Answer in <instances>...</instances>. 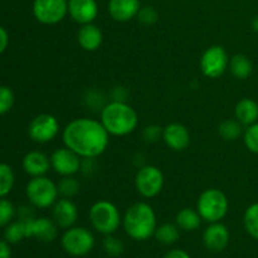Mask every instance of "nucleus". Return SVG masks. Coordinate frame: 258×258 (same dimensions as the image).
<instances>
[{"mask_svg":"<svg viewBox=\"0 0 258 258\" xmlns=\"http://www.w3.org/2000/svg\"><path fill=\"white\" fill-rule=\"evenodd\" d=\"M64 146L82 159H96L102 155L110 144V134L101 121L88 117L75 118L63 128Z\"/></svg>","mask_w":258,"mask_h":258,"instance_id":"1","label":"nucleus"},{"mask_svg":"<svg viewBox=\"0 0 258 258\" xmlns=\"http://www.w3.org/2000/svg\"><path fill=\"white\" fill-rule=\"evenodd\" d=\"M100 121L112 136H126L136 130L139 116L135 108L121 100H115L103 106Z\"/></svg>","mask_w":258,"mask_h":258,"instance_id":"2","label":"nucleus"},{"mask_svg":"<svg viewBox=\"0 0 258 258\" xmlns=\"http://www.w3.org/2000/svg\"><path fill=\"white\" fill-rule=\"evenodd\" d=\"M123 229L130 238L146 241L156 231V214L153 207L145 202H138L127 208L122 218Z\"/></svg>","mask_w":258,"mask_h":258,"instance_id":"3","label":"nucleus"},{"mask_svg":"<svg viewBox=\"0 0 258 258\" xmlns=\"http://www.w3.org/2000/svg\"><path fill=\"white\" fill-rule=\"evenodd\" d=\"M228 209V198L221 189L217 188L206 189L197 202V211L201 214L202 219L208 223L221 222L227 216Z\"/></svg>","mask_w":258,"mask_h":258,"instance_id":"4","label":"nucleus"},{"mask_svg":"<svg viewBox=\"0 0 258 258\" xmlns=\"http://www.w3.org/2000/svg\"><path fill=\"white\" fill-rule=\"evenodd\" d=\"M88 217H90V222L93 228L105 236L115 233L120 224L122 223L117 207L112 202L106 201V199H101L93 203Z\"/></svg>","mask_w":258,"mask_h":258,"instance_id":"5","label":"nucleus"},{"mask_svg":"<svg viewBox=\"0 0 258 258\" xmlns=\"http://www.w3.org/2000/svg\"><path fill=\"white\" fill-rule=\"evenodd\" d=\"M27 198L38 209L50 208L59 198L57 184L47 176H35L27 184Z\"/></svg>","mask_w":258,"mask_h":258,"instance_id":"6","label":"nucleus"},{"mask_svg":"<svg viewBox=\"0 0 258 258\" xmlns=\"http://www.w3.org/2000/svg\"><path fill=\"white\" fill-rule=\"evenodd\" d=\"M62 246L67 253L75 257H82L93 249L95 237L85 227H71L63 234Z\"/></svg>","mask_w":258,"mask_h":258,"instance_id":"7","label":"nucleus"},{"mask_svg":"<svg viewBox=\"0 0 258 258\" xmlns=\"http://www.w3.org/2000/svg\"><path fill=\"white\" fill-rule=\"evenodd\" d=\"M229 59L228 53L222 45H211L202 54L199 67L206 77L216 80L228 70Z\"/></svg>","mask_w":258,"mask_h":258,"instance_id":"8","label":"nucleus"},{"mask_svg":"<svg viewBox=\"0 0 258 258\" xmlns=\"http://www.w3.org/2000/svg\"><path fill=\"white\" fill-rule=\"evenodd\" d=\"M164 174L158 166L145 165L139 169L135 176V186L138 193L144 198H154L159 196L164 186Z\"/></svg>","mask_w":258,"mask_h":258,"instance_id":"9","label":"nucleus"},{"mask_svg":"<svg viewBox=\"0 0 258 258\" xmlns=\"http://www.w3.org/2000/svg\"><path fill=\"white\" fill-rule=\"evenodd\" d=\"M33 14L42 24H58L68 14V0H34Z\"/></svg>","mask_w":258,"mask_h":258,"instance_id":"10","label":"nucleus"},{"mask_svg":"<svg viewBox=\"0 0 258 258\" xmlns=\"http://www.w3.org/2000/svg\"><path fill=\"white\" fill-rule=\"evenodd\" d=\"M59 121L50 113H40L29 123L28 134L33 141L45 144L55 139L59 134Z\"/></svg>","mask_w":258,"mask_h":258,"instance_id":"11","label":"nucleus"},{"mask_svg":"<svg viewBox=\"0 0 258 258\" xmlns=\"http://www.w3.org/2000/svg\"><path fill=\"white\" fill-rule=\"evenodd\" d=\"M50 165L52 169L60 176L76 175L81 171L82 158L70 148H59L53 151L50 155Z\"/></svg>","mask_w":258,"mask_h":258,"instance_id":"12","label":"nucleus"},{"mask_svg":"<svg viewBox=\"0 0 258 258\" xmlns=\"http://www.w3.org/2000/svg\"><path fill=\"white\" fill-rule=\"evenodd\" d=\"M163 140L173 151H184L190 145L191 136L183 123L171 122L163 128Z\"/></svg>","mask_w":258,"mask_h":258,"instance_id":"13","label":"nucleus"},{"mask_svg":"<svg viewBox=\"0 0 258 258\" xmlns=\"http://www.w3.org/2000/svg\"><path fill=\"white\" fill-rule=\"evenodd\" d=\"M231 239L228 228L221 222L211 223L203 233L204 246L212 252H221L227 248Z\"/></svg>","mask_w":258,"mask_h":258,"instance_id":"14","label":"nucleus"},{"mask_svg":"<svg viewBox=\"0 0 258 258\" xmlns=\"http://www.w3.org/2000/svg\"><path fill=\"white\" fill-rule=\"evenodd\" d=\"M68 14L78 24H90L98 17V4L96 0H68Z\"/></svg>","mask_w":258,"mask_h":258,"instance_id":"15","label":"nucleus"},{"mask_svg":"<svg viewBox=\"0 0 258 258\" xmlns=\"http://www.w3.org/2000/svg\"><path fill=\"white\" fill-rule=\"evenodd\" d=\"M53 221L59 228H71L78 219V208L71 199L60 198L52 209Z\"/></svg>","mask_w":258,"mask_h":258,"instance_id":"16","label":"nucleus"},{"mask_svg":"<svg viewBox=\"0 0 258 258\" xmlns=\"http://www.w3.org/2000/svg\"><path fill=\"white\" fill-rule=\"evenodd\" d=\"M58 236V226L53 219L34 218L28 222V238L34 237L42 242H53Z\"/></svg>","mask_w":258,"mask_h":258,"instance_id":"17","label":"nucleus"},{"mask_svg":"<svg viewBox=\"0 0 258 258\" xmlns=\"http://www.w3.org/2000/svg\"><path fill=\"white\" fill-rule=\"evenodd\" d=\"M140 8V0H110L107 9L113 20L125 23L138 17Z\"/></svg>","mask_w":258,"mask_h":258,"instance_id":"18","label":"nucleus"},{"mask_svg":"<svg viewBox=\"0 0 258 258\" xmlns=\"http://www.w3.org/2000/svg\"><path fill=\"white\" fill-rule=\"evenodd\" d=\"M77 42L82 49L87 50V52H95L102 45V30L93 23L82 25L77 33Z\"/></svg>","mask_w":258,"mask_h":258,"instance_id":"19","label":"nucleus"},{"mask_svg":"<svg viewBox=\"0 0 258 258\" xmlns=\"http://www.w3.org/2000/svg\"><path fill=\"white\" fill-rule=\"evenodd\" d=\"M23 168L25 173L30 176H44L52 168L50 165V158H48L42 151H29L23 159Z\"/></svg>","mask_w":258,"mask_h":258,"instance_id":"20","label":"nucleus"},{"mask_svg":"<svg viewBox=\"0 0 258 258\" xmlns=\"http://www.w3.org/2000/svg\"><path fill=\"white\" fill-rule=\"evenodd\" d=\"M234 117L243 126H249L258 121V103L252 98H242L234 107Z\"/></svg>","mask_w":258,"mask_h":258,"instance_id":"21","label":"nucleus"},{"mask_svg":"<svg viewBox=\"0 0 258 258\" xmlns=\"http://www.w3.org/2000/svg\"><path fill=\"white\" fill-rule=\"evenodd\" d=\"M228 70L237 80H247L253 72V63L246 54H234L229 59Z\"/></svg>","mask_w":258,"mask_h":258,"instance_id":"22","label":"nucleus"},{"mask_svg":"<svg viewBox=\"0 0 258 258\" xmlns=\"http://www.w3.org/2000/svg\"><path fill=\"white\" fill-rule=\"evenodd\" d=\"M202 217L197 209L183 208L176 213L175 223L180 229L186 232H193L201 227Z\"/></svg>","mask_w":258,"mask_h":258,"instance_id":"23","label":"nucleus"},{"mask_svg":"<svg viewBox=\"0 0 258 258\" xmlns=\"http://www.w3.org/2000/svg\"><path fill=\"white\" fill-rule=\"evenodd\" d=\"M218 135L226 141H236L241 136H243L244 128L243 125L236 118H228V120L222 121L218 125Z\"/></svg>","mask_w":258,"mask_h":258,"instance_id":"24","label":"nucleus"},{"mask_svg":"<svg viewBox=\"0 0 258 258\" xmlns=\"http://www.w3.org/2000/svg\"><path fill=\"white\" fill-rule=\"evenodd\" d=\"M154 236H155L156 241H159L160 243L173 244L180 238V228L176 226V223H164L156 227Z\"/></svg>","mask_w":258,"mask_h":258,"instance_id":"25","label":"nucleus"},{"mask_svg":"<svg viewBox=\"0 0 258 258\" xmlns=\"http://www.w3.org/2000/svg\"><path fill=\"white\" fill-rule=\"evenodd\" d=\"M4 237L8 243H18L24 238H28V222L18 219L17 222L8 224Z\"/></svg>","mask_w":258,"mask_h":258,"instance_id":"26","label":"nucleus"},{"mask_svg":"<svg viewBox=\"0 0 258 258\" xmlns=\"http://www.w3.org/2000/svg\"><path fill=\"white\" fill-rule=\"evenodd\" d=\"M58 186V193H59L60 198H68L72 199L73 197L77 196L80 193L81 184L75 175L71 176H62L59 183L57 184Z\"/></svg>","mask_w":258,"mask_h":258,"instance_id":"27","label":"nucleus"},{"mask_svg":"<svg viewBox=\"0 0 258 258\" xmlns=\"http://www.w3.org/2000/svg\"><path fill=\"white\" fill-rule=\"evenodd\" d=\"M244 228L252 238L258 241V202L252 203L246 209L243 216Z\"/></svg>","mask_w":258,"mask_h":258,"instance_id":"28","label":"nucleus"},{"mask_svg":"<svg viewBox=\"0 0 258 258\" xmlns=\"http://www.w3.org/2000/svg\"><path fill=\"white\" fill-rule=\"evenodd\" d=\"M14 171L8 164L0 163V198L12 191L14 186Z\"/></svg>","mask_w":258,"mask_h":258,"instance_id":"29","label":"nucleus"},{"mask_svg":"<svg viewBox=\"0 0 258 258\" xmlns=\"http://www.w3.org/2000/svg\"><path fill=\"white\" fill-rule=\"evenodd\" d=\"M243 141L251 153L258 155V121L244 128Z\"/></svg>","mask_w":258,"mask_h":258,"instance_id":"30","label":"nucleus"},{"mask_svg":"<svg viewBox=\"0 0 258 258\" xmlns=\"http://www.w3.org/2000/svg\"><path fill=\"white\" fill-rule=\"evenodd\" d=\"M103 249L106 253L111 257H118L123 253V247L122 241L117 237L112 236V234H107L106 238L103 239Z\"/></svg>","mask_w":258,"mask_h":258,"instance_id":"31","label":"nucleus"},{"mask_svg":"<svg viewBox=\"0 0 258 258\" xmlns=\"http://www.w3.org/2000/svg\"><path fill=\"white\" fill-rule=\"evenodd\" d=\"M14 92L7 86H0V115H4L14 105Z\"/></svg>","mask_w":258,"mask_h":258,"instance_id":"32","label":"nucleus"},{"mask_svg":"<svg viewBox=\"0 0 258 258\" xmlns=\"http://www.w3.org/2000/svg\"><path fill=\"white\" fill-rule=\"evenodd\" d=\"M139 22L144 25H154L159 20V12L154 7H141L138 13Z\"/></svg>","mask_w":258,"mask_h":258,"instance_id":"33","label":"nucleus"},{"mask_svg":"<svg viewBox=\"0 0 258 258\" xmlns=\"http://www.w3.org/2000/svg\"><path fill=\"white\" fill-rule=\"evenodd\" d=\"M15 216V208L12 202L0 199V227H5L13 221Z\"/></svg>","mask_w":258,"mask_h":258,"instance_id":"34","label":"nucleus"},{"mask_svg":"<svg viewBox=\"0 0 258 258\" xmlns=\"http://www.w3.org/2000/svg\"><path fill=\"white\" fill-rule=\"evenodd\" d=\"M143 138L146 143H156L160 138H163V127L159 125H149L144 128Z\"/></svg>","mask_w":258,"mask_h":258,"instance_id":"35","label":"nucleus"},{"mask_svg":"<svg viewBox=\"0 0 258 258\" xmlns=\"http://www.w3.org/2000/svg\"><path fill=\"white\" fill-rule=\"evenodd\" d=\"M18 218H19L20 221L30 222L35 218V214L30 207H22V208H19V211H18Z\"/></svg>","mask_w":258,"mask_h":258,"instance_id":"36","label":"nucleus"},{"mask_svg":"<svg viewBox=\"0 0 258 258\" xmlns=\"http://www.w3.org/2000/svg\"><path fill=\"white\" fill-rule=\"evenodd\" d=\"M8 44H9V35H8L7 30L0 25V54L4 53V50L8 48Z\"/></svg>","mask_w":258,"mask_h":258,"instance_id":"37","label":"nucleus"},{"mask_svg":"<svg viewBox=\"0 0 258 258\" xmlns=\"http://www.w3.org/2000/svg\"><path fill=\"white\" fill-rule=\"evenodd\" d=\"M164 258H190V256L188 254V252L183 251V249H171L164 256Z\"/></svg>","mask_w":258,"mask_h":258,"instance_id":"38","label":"nucleus"},{"mask_svg":"<svg viewBox=\"0 0 258 258\" xmlns=\"http://www.w3.org/2000/svg\"><path fill=\"white\" fill-rule=\"evenodd\" d=\"M0 258H12V249L7 241H0Z\"/></svg>","mask_w":258,"mask_h":258,"instance_id":"39","label":"nucleus"},{"mask_svg":"<svg viewBox=\"0 0 258 258\" xmlns=\"http://www.w3.org/2000/svg\"><path fill=\"white\" fill-rule=\"evenodd\" d=\"M251 27H252V30H253V32L258 33V15H257V17H254L253 19H252Z\"/></svg>","mask_w":258,"mask_h":258,"instance_id":"40","label":"nucleus"}]
</instances>
